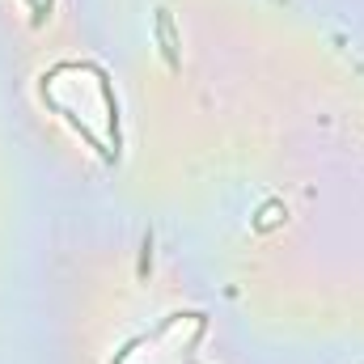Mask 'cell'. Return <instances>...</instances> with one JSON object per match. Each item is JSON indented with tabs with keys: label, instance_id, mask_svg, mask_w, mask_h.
<instances>
[{
	"label": "cell",
	"instance_id": "1",
	"mask_svg": "<svg viewBox=\"0 0 364 364\" xmlns=\"http://www.w3.org/2000/svg\"><path fill=\"white\" fill-rule=\"evenodd\" d=\"M157 38H161V55H166V64H170V68H178V64H182L178 34H174V17H170L166 9H157Z\"/></svg>",
	"mask_w": 364,
	"mask_h": 364
},
{
	"label": "cell",
	"instance_id": "2",
	"mask_svg": "<svg viewBox=\"0 0 364 364\" xmlns=\"http://www.w3.org/2000/svg\"><path fill=\"white\" fill-rule=\"evenodd\" d=\"M153 267V237H144V255H140V275H149Z\"/></svg>",
	"mask_w": 364,
	"mask_h": 364
}]
</instances>
